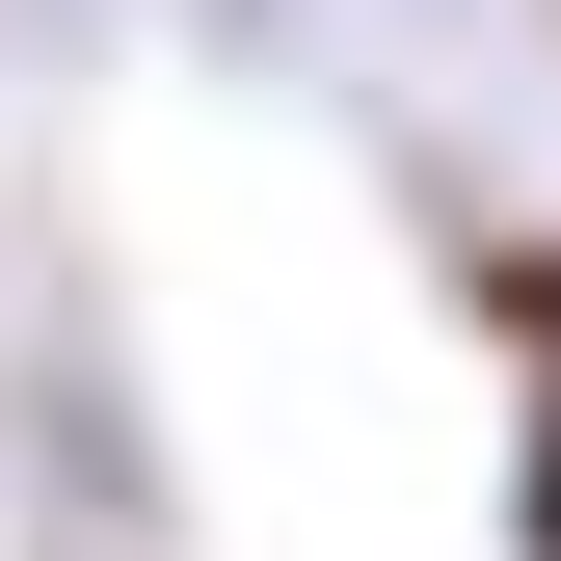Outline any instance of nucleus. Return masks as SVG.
<instances>
[{"mask_svg": "<svg viewBox=\"0 0 561 561\" xmlns=\"http://www.w3.org/2000/svg\"><path fill=\"white\" fill-rule=\"evenodd\" d=\"M535 561H561V428H535Z\"/></svg>", "mask_w": 561, "mask_h": 561, "instance_id": "nucleus-1", "label": "nucleus"}]
</instances>
